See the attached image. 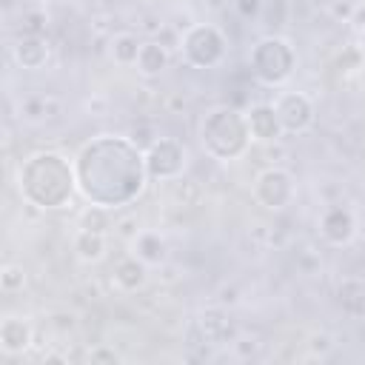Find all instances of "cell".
Listing matches in <instances>:
<instances>
[{
    "label": "cell",
    "mask_w": 365,
    "mask_h": 365,
    "mask_svg": "<svg viewBox=\"0 0 365 365\" xmlns=\"http://www.w3.org/2000/svg\"><path fill=\"white\" fill-rule=\"evenodd\" d=\"M145 168L151 180H177L185 171V145L174 137H157L145 148Z\"/></svg>",
    "instance_id": "7"
},
{
    "label": "cell",
    "mask_w": 365,
    "mask_h": 365,
    "mask_svg": "<svg viewBox=\"0 0 365 365\" xmlns=\"http://www.w3.org/2000/svg\"><path fill=\"white\" fill-rule=\"evenodd\" d=\"M234 6H237V11H240V17L254 20V17L259 14V9H262V0H234Z\"/></svg>",
    "instance_id": "20"
},
{
    "label": "cell",
    "mask_w": 365,
    "mask_h": 365,
    "mask_svg": "<svg viewBox=\"0 0 365 365\" xmlns=\"http://www.w3.org/2000/svg\"><path fill=\"white\" fill-rule=\"evenodd\" d=\"M359 57L365 60V29H359Z\"/></svg>",
    "instance_id": "22"
},
{
    "label": "cell",
    "mask_w": 365,
    "mask_h": 365,
    "mask_svg": "<svg viewBox=\"0 0 365 365\" xmlns=\"http://www.w3.org/2000/svg\"><path fill=\"white\" fill-rule=\"evenodd\" d=\"M31 339H34V331H31L26 317H14V314L3 317V322H0V348H3V354H9V356L26 354L31 348Z\"/></svg>",
    "instance_id": "11"
},
{
    "label": "cell",
    "mask_w": 365,
    "mask_h": 365,
    "mask_svg": "<svg viewBox=\"0 0 365 365\" xmlns=\"http://www.w3.org/2000/svg\"><path fill=\"white\" fill-rule=\"evenodd\" d=\"M248 66L262 86H285L297 68V51L285 37L265 34L251 46Z\"/></svg>",
    "instance_id": "4"
},
{
    "label": "cell",
    "mask_w": 365,
    "mask_h": 365,
    "mask_svg": "<svg viewBox=\"0 0 365 365\" xmlns=\"http://www.w3.org/2000/svg\"><path fill=\"white\" fill-rule=\"evenodd\" d=\"M88 359H91V362H117L120 356H117L114 351H106V348H94V351L88 354Z\"/></svg>",
    "instance_id": "21"
},
{
    "label": "cell",
    "mask_w": 365,
    "mask_h": 365,
    "mask_svg": "<svg viewBox=\"0 0 365 365\" xmlns=\"http://www.w3.org/2000/svg\"><path fill=\"white\" fill-rule=\"evenodd\" d=\"M251 128L245 120V111H237L234 106H217L211 108L200 123V143L202 151L214 160H240L251 145Z\"/></svg>",
    "instance_id": "3"
},
{
    "label": "cell",
    "mask_w": 365,
    "mask_h": 365,
    "mask_svg": "<svg viewBox=\"0 0 365 365\" xmlns=\"http://www.w3.org/2000/svg\"><path fill=\"white\" fill-rule=\"evenodd\" d=\"M140 37L137 34H131V31H120V34H114L111 37V60L117 63V66H134L137 63V54H140Z\"/></svg>",
    "instance_id": "17"
},
{
    "label": "cell",
    "mask_w": 365,
    "mask_h": 365,
    "mask_svg": "<svg viewBox=\"0 0 365 365\" xmlns=\"http://www.w3.org/2000/svg\"><path fill=\"white\" fill-rule=\"evenodd\" d=\"M336 299H339L342 311H348L354 317H365V282L362 279H345L336 291Z\"/></svg>",
    "instance_id": "18"
},
{
    "label": "cell",
    "mask_w": 365,
    "mask_h": 365,
    "mask_svg": "<svg viewBox=\"0 0 365 365\" xmlns=\"http://www.w3.org/2000/svg\"><path fill=\"white\" fill-rule=\"evenodd\" d=\"M319 234H322V240L328 245H336V248L348 245L354 240V234H356L354 211L345 208V205H328L322 211V217H319Z\"/></svg>",
    "instance_id": "9"
},
{
    "label": "cell",
    "mask_w": 365,
    "mask_h": 365,
    "mask_svg": "<svg viewBox=\"0 0 365 365\" xmlns=\"http://www.w3.org/2000/svg\"><path fill=\"white\" fill-rule=\"evenodd\" d=\"M145 279H148V265H145L137 254L123 257V259L114 265V282H117L123 291H137V288L145 285Z\"/></svg>",
    "instance_id": "13"
},
{
    "label": "cell",
    "mask_w": 365,
    "mask_h": 365,
    "mask_svg": "<svg viewBox=\"0 0 365 365\" xmlns=\"http://www.w3.org/2000/svg\"><path fill=\"white\" fill-rule=\"evenodd\" d=\"M23 285H26L23 268H20V265H6L3 274H0V288H3L6 294H14V291H20Z\"/></svg>",
    "instance_id": "19"
},
{
    "label": "cell",
    "mask_w": 365,
    "mask_h": 365,
    "mask_svg": "<svg viewBox=\"0 0 365 365\" xmlns=\"http://www.w3.org/2000/svg\"><path fill=\"white\" fill-rule=\"evenodd\" d=\"M17 191L29 205L40 211L66 208L77 191L74 160H66L57 151L29 154L17 168Z\"/></svg>",
    "instance_id": "2"
},
{
    "label": "cell",
    "mask_w": 365,
    "mask_h": 365,
    "mask_svg": "<svg viewBox=\"0 0 365 365\" xmlns=\"http://www.w3.org/2000/svg\"><path fill=\"white\" fill-rule=\"evenodd\" d=\"M297 197V182H294V174L288 168H279V165H271L265 171L257 174L254 180V200L268 208V211H282L294 202Z\"/></svg>",
    "instance_id": "6"
},
{
    "label": "cell",
    "mask_w": 365,
    "mask_h": 365,
    "mask_svg": "<svg viewBox=\"0 0 365 365\" xmlns=\"http://www.w3.org/2000/svg\"><path fill=\"white\" fill-rule=\"evenodd\" d=\"M180 48H182V60L191 68H217L225 60L228 43H225V34L217 26L194 23V26L185 29V34L180 40Z\"/></svg>",
    "instance_id": "5"
},
{
    "label": "cell",
    "mask_w": 365,
    "mask_h": 365,
    "mask_svg": "<svg viewBox=\"0 0 365 365\" xmlns=\"http://www.w3.org/2000/svg\"><path fill=\"white\" fill-rule=\"evenodd\" d=\"M74 174L80 197L106 211L131 205L151 180L145 151L123 134H97L83 143L74 157Z\"/></svg>",
    "instance_id": "1"
},
{
    "label": "cell",
    "mask_w": 365,
    "mask_h": 365,
    "mask_svg": "<svg viewBox=\"0 0 365 365\" xmlns=\"http://www.w3.org/2000/svg\"><path fill=\"white\" fill-rule=\"evenodd\" d=\"M134 254L145 265H160V262H165V240L157 231H140L134 237Z\"/></svg>",
    "instance_id": "16"
},
{
    "label": "cell",
    "mask_w": 365,
    "mask_h": 365,
    "mask_svg": "<svg viewBox=\"0 0 365 365\" xmlns=\"http://www.w3.org/2000/svg\"><path fill=\"white\" fill-rule=\"evenodd\" d=\"M245 120H248L251 137L259 140V143H277V140L282 137V125H279V120H277L274 103H254V106L245 111Z\"/></svg>",
    "instance_id": "12"
},
{
    "label": "cell",
    "mask_w": 365,
    "mask_h": 365,
    "mask_svg": "<svg viewBox=\"0 0 365 365\" xmlns=\"http://www.w3.org/2000/svg\"><path fill=\"white\" fill-rule=\"evenodd\" d=\"M274 111L282 125V134H305L317 120V108L302 91H279L274 100Z\"/></svg>",
    "instance_id": "8"
},
{
    "label": "cell",
    "mask_w": 365,
    "mask_h": 365,
    "mask_svg": "<svg viewBox=\"0 0 365 365\" xmlns=\"http://www.w3.org/2000/svg\"><path fill=\"white\" fill-rule=\"evenodd\" d=\"M11 57H14V63L20 66V68H26V71H40L46 63H48V57H51V48H48V40L43 37V34H20L17 40H14V46H11Z\"/></svg>",
    "instance_id": "10"
},
{
    "label": "cell",
    "mask_w": 365,
    "mask_h": 365,
    "mask_svg": "<svg viewBox=\"0 0 365 365\" xmlns=\"http://www.w3.org/2000/svg\"><path fill=\"white\" fill-rule=\"evenodd\" d=\"M74 254L83 262H100L106 257V231L80 228L74 237Z\"/></svg>",
    "instance_id": "15"
},
{
    "label": "cell",
    "mask_w": 365,
    "mask_h": 365,
    "mask_svg": "<svg viewBox=\"0 0 365 365\" xmlns=\"http://www.w3.org/2000/svg\"><path fill=\"white\" fill-rule=\"evenodd\" d=\"M137 71L145 74V77H157L168 68V48L157 40H148L140 46V54H137Z\"/></svg>",
    "instance_id": "14"
}]
</instances>
